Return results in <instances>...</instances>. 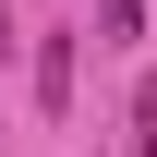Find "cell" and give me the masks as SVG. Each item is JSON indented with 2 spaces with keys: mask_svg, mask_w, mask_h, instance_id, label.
Listing matches in <instances>:
<instances>
[{
  "mask_svg": "<svg viewBox=\"0 0 157 157\" xmlns=\"http://www.w3.org/2000/svg\"><path fill=\"white\" fill-rule=\"evenodd\" d=\"M36 97H48V109L73 97V36H48V48H36Z\"/></svg>",
  "mask_w": 157,
  "mask_h": 157,
  "instance_id": "6da1fadb",
  "label": "cell"
},
{
  "mask_svg": "<svg viewBox=\"0 0 157 157\" xmlns=\"http://www.w3.org/2000/svg\"><path fill=\"white\" fill-rule=\"evenodd\" d=\"M133 145H145V157H157V73H145V85H133Z\"/></svg>",
  "mask_w": 157,
  "mask_h": 157,
  "instance_id": "7a4b0ae2",
  "label": "cell"
},
{
  "mask_svg": "<svg viewBox=\"0 0 157 157\" xmlns=\"http://www.w3.org/2000/svg\"><path fill=\"white\" fill-rule=\"evenodd\" d=\"M97 36H145V12L133 0H97Z\"/></svg>",
  "mask_w": 157,
  "mask_h": 157,
  "instance_id": "3957f363",
  "label": "cell"
}]
</instances>
